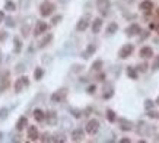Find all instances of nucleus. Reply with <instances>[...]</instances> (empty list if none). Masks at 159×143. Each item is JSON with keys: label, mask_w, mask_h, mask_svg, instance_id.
<instances>
[{"label": "nucleus", "mask_w": 159, "mask_h": 143, "mask_svg": "<svg viewBox=\"0 0 159 143\" xmlns=\"http://www.w3.org/2000/svg\"><path fill=\"white\" fill-rule=\"evenodd\" d=\"M54 9H56L54 3H51L50 0H44L41 5H40V13H41V16L47 18L54 12Z\"/></svg>", "instance_id": "obj_1"}, {"label": "nucleus", "mask_w": 159, "mask_h": 143, "mask_svg": "<svg viewBox=\"0 0 159 143\" xmlns=\"http://www.w3.org/2000/svg\"><path fill=\"white\" fill-rule=\"evenodd\" d=\"M28 86H29V79L26 76H21V77H18L16 80H15L13 89H15L16 93H21L22 91H25V88H28Z\"/></svg>", "instance_id": "obj_2"}, {"label": "nucleus", "mask_w": 159, "mask_h": 143, "mask_svg": "<svg viewBox=\"0 0 159 143\" xmlns=\"http://www.w3.org/2000/svg\"><path fill=\"white\" fill-rule=\"evenodd\" d=\"M133 51H134L133 44H124V45L120 48V51H118V57H120V59H127V57H130V56L133 54Z\"/></svg>", "instance_id": "obj_3"}, {"label": "nucleus", "mask_w": 159, "mask_h": 143, "mask_svg": "<svg viewBox=\"0 0 159 143\" xmlns=\"http://www.w3.org/2000/svg\"><path fill=\"white\" fill-rule=\"evenodd\" d=\"M98 130H99V121L98 120H95V118H92V120H89L88 121V124H86V133L88 135H96L98 133Z\"/></svg>", "instance_id": "obj_4"}, {"label": "nucleus", "mask_w": 159, "mask_h": 143, "mask_svg": "<svg viewBox=\"0 0 159 143\" xmlns=\"http://www.w3.org/2000/svg\"><path fill=\"white\" fill-rule=\"evenodd\" d=\"M111 8V2L109 0H96V9L101 12V15H107L108 9Z\"/></svg>", "instance_id": "obj_5"}, {"label": "nucleus", "mask_w": 159, "mask_h": 143, "mask_svg": "<svg viewBox=\"0 0 159 143\" xmlns=\"http://www.w3.org/2000/svg\"><path fill=\"white\" fill-rule=\"evenodd\" d=\"M26 137H28V140H29V142H37V140L40 139V133H38L37 126H29V127H28Z\"/></svg>", "instance_id": "obj_6"}, {"label": "nucleus", "mask_w": 159, "mask_h": 143, "mask_svg": "<svg viewBox=\"0 0 159 143\" xmlns=\"http://www.w3.org/2000/svg\"><path fill=\"white\" fill-rule=\"evenodd\" d=\"M66 95H67V89H59V91H56V92L51 95V101L53 102H61L64 98H66Z\"/></svg>", "instance_id": "obj_7"}, {"label": "nucleus", "mask_w": 159, "mask_h": 143, "mask_svg": "<svg viewBox=\"0 0 159 143\" xmlns=\"http://www.w3.org/2000/svg\"><path fill=\"white\" fill-rule=\"evenodd\" d=\"M47 28H48V25H47L44 21H38V22H37V25H35V28H34V35H35V37L41 35L42 32H45V31H47Z\"/></svg>", "instance_id": "obj_8"}, {"label": "nucleus", "mask_w": 159, "mask_h": 143, "mask_svg": "<svg viewBox=\"0 0 159 143\" xmlns=\"http://www.w3.org/2000/svg\"><path fill=\"white\" fill-rule=\"evenodd\" d=\"M142 31H140V26L137 25V24H131L130 26H127L126 28V35L127 37H134V35L140 34Z\"/></svg>", "instance_id": "obj_9"}, {"label": "nucleus", "mask_w": 159, "mask_h": 143, "mask_svg": "<svg viewBox=\"0 0 159 143\" xmlns=\"http://www.w3.org/2000/svg\"><path fill=\"white\" fill-rule=\"evenodd\" d=\"M118 123H120V128H121L123 132H130V130H133V123H131L130 120H127V118H120Z\"/></svg>", "instance_id": "obj_10"}, {"label": "nucleus", "mask_w": 159, "mask_h": 143, "mask_svg": "<svg viewBox=\"0 0 159 143\" xmlns=\"http://www.w3.org/2000/svg\"><path fill=\"white\" fill-rule=\"evenodd\" d=\"M89 26V18L85 16L82 18L79 22H77V25H76V29L79 31V32H83V31H86V28Z\"/></svg>", "instance_id": "obj_11"}, {"label": "nucleus", "mask_w": 159, "mask_h": 143, "mask_svg": "<svg viewBox=\"0 0 159 143\" xmlns=\"http://www.w3.org/2000/svg\"><path fill=\"white\" fill-rule=\"evenodd\" d=\"M139 54H140V57H143V59H151V57H153V50H152L151 47H142Z\"/></svg>", "instance_id": "obj_12"}, {"label": "nucleus", "mask_w": 159, "mask_h": 143, "mask_svg": "<svg viewBox=\"0 0 159 143\" xmlns=\"http://www.w3.org/2000/svg\"><path fill=\"white\" fill-rule=\"evenodd\" d=\"M83 130H80V128H77V130H73L72 132V140L73 142H82L83 140Z\"/></svg>", "instance_id": "obj_13"}, {"label": "nucleus", "mask_w": 159, "mask_h": 143, "mask_svg": "<svg viewBox=\"0 0 159 143\" xmlns=\"http://www.w3.org/2000/svg\"><path fill=\"white\" fill-rule=\"evenodd\" d=\"M28 126V118L25 115H22V117H19V120L16 121V130L19 132H22V130H25V127Z\"/></svg>", "instance_id": "obj_14"}, {"label": "nucleus", "mask_w": 159, "mask_h": 143, "mask_svg": "<svg viewBox=\"0 0 159 143\" xmlns=\"http://www.w3.org/2000/svg\"><path fill=\"white\" fill-rule=\"evenodd\" d=\"M95 51H96V45H95V44H89V45H88V48L82 53V57H83V59H89Z\"/></svg>", "instance_id": "obj_15"}, {"label": "nucleus", "mask_w": 159, "mask_h": 143, "mask_svg": "<svg viewBox=\"0 0 159 143\" xmlns=\"http://www.w3.org/2000/svg\"><path fill=\"white\" fill-rule=\"evenodd\" d=\"M139 8L142 9L143 12H151L152 9H153V3H152L151 0H143L142 3L139 5Z\"/></svg>", "instance_id": "obj_16"}, {"label": "nucleus", "mask_w": 159, "mask_h": 143, "mask_svg": "<svg viewBox=\"0 0 159 143\" xmlns=\"http://www.w3.org/2000/svg\"><path fill=\"white\" fill-rule=\"evenodd\" d=\"M101 28H102V19H101V18H96L92 24V32L93 34H98L101 31Z\"/></svg>", "instance_id": "obj_17"}, {"label": "nucleus", "mask_w": 159, "mask_h": 143, "mask_svg": "<svg viewBox=\"0 0 159 143\" xmlns=\"http://www.w3.org/2000/svg\"><path fill=\"white\" fill-rule=\"evenodd\" d=\"M45 117L48 120V124H51V126H54V124L57 123V114H56L54 111H48V112L45 114Z\"/></svg>", "instance_id": "obj_18"}, {"label": "nucleus", "mask_w": 159, "mask_h": 143, "mask_svg": "<svg viewBox=\"0 0 159 143\" xmlns=\"http://www.w3.org/2000/svg\"><path fill=\"white\" fill-rule=\"evenodd\" d=\"M34 118L37 120V121H42L44 118H45V114H44V111L40 108L34 109Z\"/></svg>", "instance_id": "obj_19"}, {"label": "nucleus", "mask_w": 159, "mask_h": 143, "mask_svg": "<svg viewBox=\"0 0 159 143\" xmlns=\"http://www.w3.org/2000/svg\"><path fill=\"white\" fill-rule=\"evenodd\" d=\"M117 31H118V25L115 24V22H111V24L107 26V34H108V35L115 34Z\"/></svg>", "instance_id": "obj_20"}, {"label": "nucleus", "mask_w": 159, "mask_h": 143, "mask_svg": "<svg viewBox=\"0 0 159 143\" xmlns=\"http://www.w3.org/2000/svg\"><path fill=\"white\" fill-rule=\"evenodd\" d=\"M127 76H128L130 79L136 80V79H137V70L134 67H131V66H128V67H127Z\"/></svg>", "instance_id": "obj_21"}, {"label": "nucleus", "mask_w": 159, "mask_h": 143, "mask_svg": "<svg viewBox=\"0 0 159 143\" xmlns=\"http://www.w3.org/2000/svg\"><path fill=\"white\" fill-rule=\"evenodd\" d=\"M42 76H44V70H42V67H37L35 70H34V79H35V80H41Z\"/></svg>", "instance_id": "obj_22"}, {"label": "nucleus", "mask_w": 159, "mask_h": 143, "mask_svg": "<svg viewBox=\"0 0 159 143\" xmlns=\"http://www.w3.org/2000/svg\"><path fill=\"white\" fill-rule=\"evenodd\" d=\"M107 120H108L109 123H114L115 120H117V115H115V112L112 111V109H107Z\"/></svg>", "instance_id": "obj_23"}, {"label": "nucleus", "mask_w": 159, "mask_h": 143, "mask_svg": "<svg viewBox=\"0 0 159 143\" xmlns=\"http://www.w3.org/2000/svg\"><path fill=\"white\" fill-rule=\"evenodd\" d=\"M5 9H6L8 12H15V10H16V5H15L12 0H8L6 5H5Z\"/></svg>", "instance_id": "obj_24"}, {"label": "nucleus", "mask_w": 159, "mask_h": 143, "mask_svg": "<svg viewBox=\"0 0 159 143\" xmlns=\"http://www.w3.org/2000/svg\"><path fill=\"white\" fill-rule=\"evenodd\" d=\"M51 40H53V35H51V34H48L47 37H44V40L40 42V48H44V47H47V44H48Z\"/></svg>", "instance_id": "obj_25"}, {"label": "nucleus", "mask_w": 159, "mask_h": 143, "mask_svg": "<svg viewBox=\"0 0 159 143\" xmlns=\"http://www.w3.org/2000/svg\"><path fill=\"white\" fill-rule=\"evenodd\" d=\"M13 41H15V53H21V48H22V42L19 38H13Z\"/></svg>", "instance_id": "obj_26"}, {"label": "nucleus", "mask_w": 159, "mask_h": 143, "mask_svg": "<svg viewBox=\"0 0 159 143\" xmlns=\"http://www.w3.org/2000/svg\"><path fill=\"white\" fill-rule=\"evenodd\" d=\"M101 67H102V60H96V61H93L92 70H101Z\"/></svg>", "instance_id": "obj_27"}, {"label": "nucleus", "mask_w": 159, "mask_h": 143, "mask_svg": "<svg viewBox=\"0 0 159 143\" xmlns=\"http://www.w3.org/2000/svg\"><path fill=\"white\" fill-rule=\"evenodd\" d=\"M148 117H149V118H159V112H158V111L148 109Z\"/></svg>", "instance_id": "obj_28"}, {"label": "nucleus", "mask_w": 159, "mask_h": 143, "mask_svg": "<svg viewBox=\"0 0 159 143\" xmlns=\"http://www.w3.org/2000/svg\"><path fill=\"white\" fill-rule=\"evenodd\" d=\"M152 70H153V72L159 70V56H156V59L153 60V64H152Z\"/></svg>", "instance_id": "obj_29"}, {"label": "nucleus", "mask_w": 159, "mask_h": 143, "mask_svg": "<svg viewBox=\"0 0 159 143\" xmlns=\"http://www.w3.org/2000/svg\"><path fill=\"white\" fill-rule=\"evenodd\" d=\"M153 105H155V102L152 101V99H146V101H144V108L146 109H152Z\"/></svg>", "instance_id": "obj_30"}, {"label": "nucleus", "mask_w": 159, "mask_h": 143, "mask_svg": "<svg viewBox=\"0 0 159 143\" xmlns=\"http://www.w3.org/2000/svg\"><path fill=\"white\" fill-rule=\"evenodd\" d=\"M61 19H63V16H61V15H57V16H54V18H53L51 24H53V25H57V24H59V22L61 21Z\"/></svg>", "instance_id": "obj_31"}, {"label": "nucleus", "mask_w": 159, "mask_h": 143, "mask_svg": "<svg viewBox=\"0 0 159 143\" xmlns=\"http://www.w3.org/2000/svg\"><path fill=\"white\" fill-rule=\"evenodd\" d=\"M137 70H139V72H146V70H148V64H146V63L139 64V66H137Z\"/></svg>", "instance_id": "obj_32"}, {"label": "nucleus", "mask_w": 159, "mask_h": 143, "mask_svg": "<svg viewBox=\"0 0 159 143\" xmlns=\"http://www.w3.org/2000/svg\"><path fill=\"white\" fill-rule=\"evenodd\" d=\"M8 117V108H0V118Z\"/></svg>", "instance_id": "obj_33"}, {"label": "nucleus", "mask_w": 159, "mask_h": 143, "mask_svg": "<svg viewBox=\"0 0 159 143\" xmlns=\"http://www.w3.org/2000/svg\"><path fill=\"white\" fill-rule=\"evenodd\" d=\"M70 112H72V115H73L75 118L80 117V111H79V109H70Z\"/></svg>", "instance_id": "obj_34"}, {"label": "nucleus", "mask_w": 159, "mask_h": 143, "mask_svg": "<svg viewBox=\"0 0 159 143\" xmlns=\"http://www.w3.org/2000/svg\"><path fill=\"white\" fill-rule=\"evenodd\" d=\"M6 25H8L9 28H12V26H15V21H13L12 18H8V19H6Z\"/></svg>", "instance_id": "obj_35"}, {"label": "nucleus", "mask_w": 159, "mask_h": 143, "mask_svg": "<svg viewBox=\"0 0 159 143\" xmlns=\"http://www.w3.org/2000/svg\"><path fill=\"white\" fill-rule=\"evenodd\" d=\"M86 91H88V93H89V95H92V93H95V91H96V86H95V85H91V86H89Z\"/></svg>", "instance_id": "obj_36"}, {"label": "nucleus", "mask_w": 159, "mask_h": 143, "mask_svg": "<svg viewBox=\"0 0 159 143\" xmlns=\"http://www.w3.org/2000/svg\"><path fill=\"white\" fill-rule=\"evenodd\" d=\"M112 95H114L112 89H109V92H105V93H104V99H109V98H111Z\"/></svg>", "instance_id": "obj_37"}, {"label": "nucleus", "mask_w": 159, "mask_h": 143, "mask_svg": "<svg viewBox=\"0 0 159 143\" xmlns=\"http://www.w3.org/2000/svg\"><path fill=\"white\" fill-rule=\"evenodd\" d=\"M120 142L121 143H130V139H121Z\"/></svg>", "instance_id": "obj_38"}, {"label": "nucleus", "mask_w": 159, "mask_h": 143, "mask_svg": "<svg viewBox=\"0 0 159 143\" xmlns=\"http://www.w3.org/2000/svg\"><path fill=\"white\" fill-rule=\"evenodd\" d=\"M3 19H5V15H3V12H0V22H2Z\"/></svg>", "instance_id": "obj_39"}, {"label": "nucleus", "mask_w": 159, "mask_h": 143, "mask_svg": "<svg viewBox=\"0 0 159 143\" xmlns=\"http://www.w3.org/2000/svg\"><path fill=\"white\" fill-rule=\"evenodd\" d=\"M104 77H105V76H104V75H99V80H101V82H102V80H105Z\"/></svg>", "instance_id": "obj_40"}, {"label": "nucleus", "mask_w": 159, "mask_h": 143, "mask_svg": "<svg viewBox=\"0 0 159 143\" xmlns=\"http://www.w3.org/2000/svg\"><path fill=\"white\" fill-rule=\"evenodd\" d=\"M155 29H156V32H158V34H159V24H158V25H156V26H155Z\"/></svg>", "instance_id": "obj_41"}, {"label": "nucleus", "mask_w": 159, "mask_h": 143, "mask_svg": "<svg viewBox=\"0 0 159 143\" xmlns=\"http://www.w3.org/2000/svg\"><path fill=\"white\" fill-rule=\"evenodd\" d=\"M2 139H3V133L0 132V142H2Z\"/></svg>", "instance_id": "obj_42"}, {"label": "nucleus", "mask_w": 159, "mask_h": 143, "mask_svg": "<svg viewBox=\"0 0 159 143\" xmlns=\"http://www.w3.org/2000/svg\"><path fill=\"white\" fill-rule=\"evenodd\" d=\"M156 18H159V9H156Z\"/></svg>", "instance_id": "obj_43"}, {"label": "nucleus", "mask_w": 159, "mask_h": 143, "mask_svg": "<svg viewBox=\"0 0 159 143\" xmlns=\"http://www.w3.org/2000/svg\"><path fill=\"white\" fill-rule=\"evenodd\" d=\"M156 104H158V105H159V96H158V98H156Z\"/></svg>", "instance_id": "obj_44"}]
</instances>
